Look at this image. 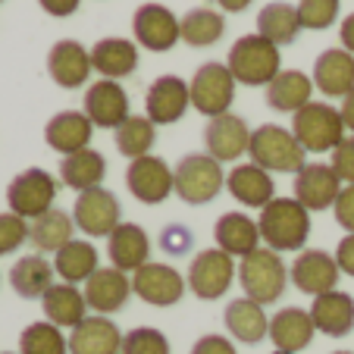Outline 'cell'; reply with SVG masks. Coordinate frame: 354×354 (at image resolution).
Here are the masks:
<instances>
[{"mask_svg": "<svg viewBox=\"0 0 354 354\" xmlns=\"http://www.w3.org/2000/svg\"><path fill=\"white\" fill-rule=\"evenodd\" d=\"M216 3H220L226 13H241V10H248L254 0H216Z\"/></svg>", "mask_w": 354, "mask_h": 354, "instance_id": "obj_52", "label": "cell"}, {"mask_svg": "<svg viewBox=\"0 0 354 354\" xmlns=\"http://www.w3.org/2000/svg\"><path fill=\"white\" fill-rule=\"evenodd\" d=\"M223 323H226L229 335L245 342V345H257V342H263L270 335V317H267V310H263V304L245 298V295L226 304Z\"/></svg>", "mask_w": 354, "mask_h": 354, "instance_id": "obj_29", "label": "cell"}, {"mask_svg": "<svg viewBox=\"0 0 354 354\" xmlns=\"http://www.w3.org/2000/svg\"><path fill=\"white\" fill-rule=\"evenodd\" d=\"M314 88L326 97H345L354 88V54L345 47H329L314 63Z\"/></svg>", "mask_w": 354, "mask_h": 354, "instance_id": "obj_27", "label": "cell"}, {"mask_svg": "<svg viewBox=\"0 0 354 354\" xmlns=\"http://www.w3.org/2000/svg\"><path fill=\"white\" fill-rule=\"evenodd\" d=\"M204 145H207V154L214 157V160L232 163L248 154V147H251V129H248V122L241 120V116L223 113L207 122V129H204Z\"/></svg>", "mask_w": 354, "mask_h": 354, "instance_id": "obj_19", "label": "cell"}, {"mask_svg": "<svg viewBox=\"0 0 354 354\" xmlns=\"http://www.w3.org/2000/svg\"><path fill=\"white\" fill-rule=\"evenodd\" d=\"M317 326L310 320V310H301V308H282L270 317V335L267 339L276 345V351H288V354H298L314 342Z\"/></svg>", "mask_w": 354, "mask_h": 354, "instance_id": "obj_25", "label": "cell"}, {"mask_svg": "<svg viewBox=\"0 0 354 354\" xmlns=\"http://www.w3.org/2000/svg\"><path fill=\"white\" fill-rule=\"evenodd\" d=\"M251 163H257L267 173H292L298 176L308 167V151L301 147V141L292 135V129H282L276 122H263L251 132Z\"/></svg>", "mask_w": 354, "mask_h": 354, "instance_id": "obj_3", "label": "cell"}, {"mask_svg": "<svg viewBox=\"0 0 354 354\" xmlns=\"http://www.w3.org/2000/svg\"><path fill=\"white\" fill-rule=\"evenodd\" d=\"M41 10L50 16H57V19H63V16H73L75 10H79L82 0H38Z\"/></svg>", "mask_w": 354, "mask_h": 354, "instance_id": "obj_49", "label": "cell"}, {"mask_svg": "<svg viewBox=\"0 0 354 354\" xmlns=\"http://www.w3.org/2000/svg\"><path fill=\"white\" fill-rule=\"evenodd\" d=\"M301 28L308 32H323L339 19V0H301L298 3Z\"/></svg>", "mask_w": 354, "mask_h": 354, "instance_id": "obj_42", "label": "cell"}, {"mask_svg": "<svg viewBox=\"0 0 354 354\" xmlns=\"http://www.w3.org/2000/svg\"><path fill=\"white\" fill-rule=\"evenodd\" d=\"M97 248L85 239H73L69 245H63L54 254V270L63 282L69 286H79V282H88L94 273H97Z\"/></svg>", "mask_w": 354, "mask_h": 354, "instance_id": "obj_35", "label": "cell"}, {"mask_svg": "<svg viewBox=\"0 0 354 354\" xmlns=\"http://www.w3.org/2000/svg\"><path fill=\"white\" fill-rule=\"evenodd\" d=\"M73 220L75 229L85 232L88 239H110L116 226H120V198H116L110 188H91V192H82L75 198L73 207Z\"/></svg>", "mask_w": 354, "mask_h": 354, "instance_id": "obj_10", "label": "cell"}, {"mask_svg": "<svg viewBox=\"0 0 354 354\" xmlns=\"http://www.w3.org/2000/svg\"><path fill=\"white\" fill-rule=\"evenodd\" d=\"M0 354H19V351H0Z\"/></svg>", "mask_w": 354, "mask_h": 354, "instance_id": "obj_53", "label": "cell"}, {"mask_svg": "<svg viewBox=\"0 0 354 354\" xmlns=\"http://www.w3.org/2000/svg\"><path fill=\"white\" fill-rule=\"evenodd\" d=\"M333 169L342 185H354V135H345V141L333 151Z\"/></svg>", "mask_w": 354, "mask_h": 354, "instance_id": "obj_45", "label": "cell"}, {"mask_svg": "<svg viewBox=\"0 0 354 354\" xmlns=\"http://www.w3.org/2000/svg\"><path fill=\"white\" fill-rule=\"evenodd\" d=\"M188 107H192V91L179 75H160L145 94V116L154 126H173L185 116Z\"/></svg>", "mask_w": 354, "mask_h": 354, "instance_id": "obj_15", "label": "cell"}, {"mask_svg": "<svg viewBox=\"0 0 354 354\" xmlns=\"http://www.w3.org/2000/svg\"><path fill=\"white\" fill-rule=\"evenodd\" d=\"M82 292H85L88 310H94V314H100V317H110V314H116V310H122L129 304V298L135 295L132 276L116 267H100L97 273L85 282Z\"/></svg>", "mask_w": 354, "mask_h": 354, "instance_id": "obj_17", "label": "cell"}, {"mask_svg": "<svg viewBox=\"0 0 354 354\" xmlns=\"http://www.w3.org/2000/svg\"><path fill=\"white\" fill-rule=\"evenodd\" d=\"M310 320H314L317 333L329 335V339H342L354 329V298L339 288L317 295L310 304Z\"/></svg>", "mask_w": 354, "mask_h": 354, "instance_id": "obj_26", "label": "cell"}, {"mask_svg": "<svg viewBox=\"0 0 354 354\" xmlns=\"http://www.w3.org/2000/svg\"><path fill=\"white\" fill-rule=\"evenodd\" d=\"M179 28H182V41L188 47H214L226 35V19L216 10L194 7L179 19Z\"/></svg>", "mask_w": 354, "mask_h": 354, "instance_id": "obj_38", "label": "cell"}, {"mask_svg": "<svg viewBox=\"0 0 354 354\" xmlns=\"http://www.w3.org/2000/svg\"><path fill=\"white\" fill-rule=\"evenodd\" d=\"M185 288H188L185 276L176 267H169V263L151 261L132 273V292L145 304H154V308H173V304H179Z\"/></svg>", "mask_w": 354, "mask_h": 354, "instance_id": "obj_12", "label": "cell"}, {"mask_svg": "<svg viewBox=\"0 0 354 354\" xmlns=\"http://www.w3.org/2000/svg\"><path fill=\"white\" fill-rule=\"evenodd\" d=\"M41 310H44L47 323H54L60 329H75L88 317V301L79 286L69 282H54L41 298Z\"/></svg>", "mask_w": 354, "mask_h": 354, "instance_id": "obj_28", "label": "cell"}, {"mask_svg": "<svg viewBox=\"0 0 354 354\" xmlns=\"http://www.w3.org/2000/svg\"><path fill=\"white\" fill-rule=\"evenodd\" d=\"M192 245H194V235H192V229L182 226V223H169V226L160 232V248L167 251L169 257L188 254V251H192Z\"/></svg>", "mask_w": 354, "mask_h": 354, "instance_id": "obj_44", "label": "cell"}, {"mask_svg": "<svg viewBox=\"0 0 354 354\" xmlns=\"http://www.w3.org/2000/svg\"><path fill=\"white\" fill-rule=\"evenodd\" d=\"M116 141V151L129 160H138V157H147L151 154V147L157 141V126L147 116H129L113 135Z\"/></svg>", "mask_w": 354, "mask_h": 354, "instance_id": "obj_39", "label": "cell"}, {"mask_svg": "<svg viewBox=\"0 0 354 354\" xmlns=\"http://www.w3.org/2000/svg\"><path fill=\"white\" fill-rule=\"evenodd\" d=\"M333 354H351V351H333Z\"/></svg>", "mask_w": 354, "mask_h": 354, "instance_id": "obj_54", "label": "cell"}, {"mask_svg": "<svg viewBox=\"0 0 354 354\" xmlns=\"http://www.w3.org/2000/svg\"><path fill=\"white\" fill-rule=\"evenodd\" d=\"M104 176H107V160H104L100 151H91V147H85L79 154H69L60 160V182L79 194L91 192V188H100Z\"/></svg>", "mask_w": 354, "mask_h": 354, "instance_id": "obj_33", "label": "cell"}, {"mask_svg": "<svg viewBox=\"0 0 354 354\" xmlns=\"http://www.w3.org/2000/svg\"><path fill=\"white\" fill-rule=\"evenodd\" d=\"M91 138H94V122L88 120L82 110H63V113L50 116L44 126L47 147L63 157L85 151V147L91 145Z\"/></svg>", "mask_w": 354, "mask_h": 354, "instance_id": "obj_20", "label": "cell"}, {"mask_svg": "<svg viewBox=\"0 0 354 354\" xmlns=\"http://www.w3.org/2000/svg\"><path fill=\"white\" fill-rule=\"evenodd\" d=\"M229 73L239 85L267 88L276 75L282 73V57L279 47L273 41L261 38V35H241L232 47H229V60H226Z\"/></svg>", "mask_w": 354, "mask_h": 354, "instance_id": "obj_2", "label": "cell"}, {"mask_svg": "<svg viewBox=\"0 0 354 354\" xmlns=\"http://www.w3.org/2000/svg\"><path fill=\"white\" fill-rule=\"evenodd\" d=\"M273 354H288V351H273Z\"/></svg>", "mask_w": 354, "mask_h": 354, "instance_id": "obj_55", "label": "cell"}, {"mask_svg": "<svg viewBox=\"0 0 354 354\" xmlns=\"http://www.w3.org/2000/svg\"><path fill=\"white\" fill-rule=\"evenodd\" d=\"M188 354H239V351H235V345L226 339V335L210 333V335H201Z\"/></svg>", "mask_w": 354, "mask_h": 354, "instance_id": "obj_47", "label": "cell"}, {"mask_svg": "<svg viewBox=\"0 0 354 354\" xmlns=\"http://www.w3.org/2000/svg\"><path fill=\"white\" fill-rule=\"evenodd\" d=\"M339 38H342V47L348 54H354V13L342 19V28H339Z\"/></svg>", "mask_w": 354, "mask_h": 354, "instance_id": "obj_51", "label": "cell"}, {"mask_svg": "<svg viewBox=\"0 0 354 354\" xmlns=\"http://www.w3.org/2000/svg\"><path fill=\"white\" fill-rule=\"evenodd\" d=\"M126 188L141 204H163L176 192V173L163 157H138L126 169Z\"/></svg>", "mask_w": 354, "mask_h": 354, "instance_id": "obj_11", "label": "cell"}, {"mask_svg": "<svg viewBox=\"0 0 354 354\" xmlns=\"http://www.w3.org/2000/svg\"><path fill=\"white\" fill-rule=\"evenodd\" d=\"M54 201H57V179L41 167L22 169L7 185V204L22 220L44 216L47 210H54Z\"/></svg>", "mask_w": 354, "mask_h": 354, "instance_id": "obj_7", "label": "cell"}, {"mask_svg": "<svg viewBox=\"0 0 354 354\" xmlns=\"http://www.w3.org/2000/svg\"><path fill=\"white\" fill-rule=\"evenodd\" d=\"M295 201L308 210H326L333 207L342 194V179L335 176L333 163H308L295 176Z\"/></svg>", "mask_w": 354, "mask_h": 354, "instance_id": "obj_18", "label": "cell"}, {"mask_svg": "<svg viewBox=\"0 0 354 354\" xmlns=\"http://www.w3.org/2000/svg\"><path fill=\"white\" fill-rule=\"evenodd\" d=\"M120 354H169V339L154 326H135L122 335Z\"/></svg>", "mask_w": 354, "mask_h": 354, "instance_id": "obj_41", "label": "cell"}, {"mask_svg": "<svg viewBox=\"0 0 354 354\" xmlns=\"http://www.w3.org/2000/svg\"><path fill=\"white\" fill-rule=\"evenodd\" d=\"M345 122L342 113L323 100H310L308 107H301L292 116V135L301 141L308 154H326L345 141Z\"/></svg>", "mask_w": 354, "mask_h": 354, "instance_id": "obj_5", "label": "cell"}, {"mask_svg": "<svg viewBox=\"0 0 354 354\" xmlns=\"http://www.w3.org/2000/svg\"><path fill=\"white\" fill-rule=\"evenodd\" d=\"M73 232H75L73 214L54 207V210H47L44 216L32 220V226H28V241L38 248L41 254H50V251L57 254L63 245H69V241H73Z\"/></svg>", "mask_w": 354, "mask_h": 354, "instance_id": "obj_36", "label": "cell"}, {"mask_svg": "<svg viewBox=\"0 0 354 354\" xmlns=\"http://www.w3.org/2000/svg\"><path fill=\"white\" fill-rule=\"evenodd\" d=\"M19 354H69V335L47 320L28 323L19 335Z\"/></svg>", "mask_w": 354, "mask_h": 354, "instance_id": "obj_40", "label": "cell"}, {"mask_svg": "<svg viewBox=\"0 0 354 354\" xmlns=\"http://www.w3.org/2000/svg\"><path fill=\"white\" fill-rule=\"evenodd\" d=\"M335 263H339L342 273L354 279V232L339 241V248H335Z\"/></svg>", "mask_w": 354, "mask_h": 354, "instance_id": "obj_48", "label": "cell"}, {"mask_svg": "<svg viewBox=\"0 0 354 354\" xmlns=\"http://www.w3.org/2000/svg\"><path fill=\"white\" fill-rule=\"evenodd\" d=\"M235 85H239V82L232 79L226 63H204V66H198V73L192 75V82H188L192 107L198 110V113L210 116V120L229 113V107H232V100H235Z\"/></svg>", "mask_w": 354, "mask_h": 354, "instance_id": "obj_8", "label": "cell"}, {"mask_svg": "<svg viewBox=\"0 0 354 354\" xmlns=\"http://www.w3.org/2000/svg\"><path fill=\"white\" fill-rule=\"evenodd\" d=\"M82 113L94 122V129H120L122 122L129 120V94L120 82L113 79H100L94 82L85 91V100H82Z\"/></svg>", "mask_w": 354, "mask_h": 354, "instance_id": "obj_16", "label": "cell"}, {"mask_svg": "<svg viewBox=\"0 0 354 354\" xmlns=\"http://www.w3.org/2000/svg\"><path fill=\"white\" fill-rule=\"evenodd\" d=\"M310 94H314V79H308L301 69H282L267 85V104L279 113L295 116L301 107L310 104Z\"/></svg>", "mask_w": 354, "mask_h": 354, "instance_id": "obj_31", "label": "cell"}, {"mask_svg": "<svg viewBox=\"0 0 354 354\" xmlns=\"http://www.w3.org/2000/svg\"><path fill=\"white\" fill-rule=\"evenodd\" d=\"M132 35L151 54H167V50L176 47V41H182L179 19H176L173 10H167L163 3H145V7L135 10Z\"/></svg>", "mask_w": 354, "mask_h": 354, "instance_id": "obj_13", "label": "cell"}, {"mask_svg": "<svg viewBox=\"0 0 354 354\" xmlns=\"http://www.w3.org/2000/svg\"><path fill=\"white\" fill-rule=\"evenodd\" d=\"M226 188L241 207H254V210H263L276 198L273 176L267 169H261L257 163H239V167H232L226 176Z\"/></svg>", "mask_w": 354, "mask_h": 354, "instance_id": "obj_23", "label": "cell"}, {"mask_svg": "<svg viewBox=\"0 0 354 354\" xmlns=\"http://www.w3.org/2000/svg\"><path fill=\"white\" fill-rule=\"evenodd\" d=\"M173 173H176V194L192 207L210 204L226 188L223 163L214 160L210 154H185L176 163Z\"/></svg>", "mask_w": 354, "mask_h": 354, "instance_id": "obj_6", "label": "cell"}, {"mask_svg": "<svg viewBox=\"0 0 354 354\" xmlns=\"http://www.w3.org/2000/svg\"><path fill=\"white\" fill-rule=\"evenodd\" d=\"M57 270L50 267V261H44V254H26L13 263L10 270V286L19 298L32 301V298H44L47 288L54 286Z\"/></svg>", "mask_w": 354, "mask_h": 354, "instance_id": "obj_34", "label": "cell"}, {"mask_svg": "<svg viewBox=\"0 0 354 354\" xmlns=\"http://www.w3.org/2000/svg\"><path fill=\"white\" fill-rule=\"evenodd\" d=\"M301 32V19H298V7L286 3V0H273L261 10L257 16V35L267 41H273L276 47L292 44Z\"/></svg>", "mask_w": 354, "mask_h": 354, "instance_id": "obj_37", "label": "cell"}, {"mask_svg": "<svg viewBox=\"0 0 354 354\" xmlns=\"http://www.w3.org/2000/svg\"><path fill=\"white\" fill-rule=\"evenodd\" d=\"M235 276H239V267H235V261L226 251H220V248H204V251H198V254L192 257L185 282L201 301H216L229 292Z\"/></svg>", "mask_w": 354, "mask_h": 354, "instance_id": "obj_9", "label": "cell"}, {"mask_svg": "<svg viewBox=\"0 0 354 354\" xmlns=\"http://www.w3.org/2000/svg\"><path fill=\"white\" fill-rule=\"evenodd\" d=\"M333 214H335V223H339V226L351 235L354 232V185L342 188L339 201L333 204Z\"/></svg>", "mask_w": 354, "mask_h": 354, "instance_id": "obj_46", "label": "cell"}, {"mask_svg": "<svg viewBox=\"0 0 354 354\" xmlns=\"http://www.w3.org/2000/svg\"><path fill=\"white\" fill-rule=\"evenodd\" d=\"M239 282L245 288V298L257 301V304H273L282 298L288 286V267L276 251L257 248L239 261Z\"/></svg>", "mask_w": 354, "mask_h": 354, "instance_id": "obj_4", "label": "cell"}, {"mask_svg": "<svg viewBox=\"0 0 354 354\" xmlns=\"http://www.w3.org/2000/svg\"><path fill=\"white\" fill-rule=\"evenodd\" d=\"M91 63L104 79H126L138 69V47L126 38H100L91 47Z\"/></svg>", "mask_w": 354, "mask_h": 354, "instance_id": "obj_32", "label": "cell"}, {"mask_svg": "<svg viewBox=\"0 0 354 354\" xmlns=\"http://www.w3.org/2000/svg\"><path fill=\"white\" fill-rule=\"evenodd\" d=\"M339 276H342V270H339V263H335V254H326L320 248H304V251L295 257L292 267H288L292 286L304 295H314V298L333 292V288L339 286Z\"/></svg>", "mask_w": 354, "mask_h": 354, "instance_id": "obj_14", "label": "cell"}, {"mask_svg": "<svg viewBox=\"0 0 354 354\" xmlns=\"http://www.w3.org/2000/svg\"><path fill=\"white\" fill-rule=\"evenodd\" d=\"M339 113H342V122H345V129L354 135V88L342 97V107H339Z\"/></svg>", "mask_w": 354, "mask_h": 354, "instance_id": "obj_50", "label": "cell"}, {"mask_svg": "<svg viewBox=\"0 0 354 354\" xmlns=\"http://www.w3.org/2000/svg\"><path fill=\"white\" fill-rule=\"evenodd\" d=\"M214 239H216V248L226 251L229 257H248L251 251H257L261 229H257V220L232 210V214H223L220 220H216Z\"/></svg>", "mask_w": 354, "mask_h": 354, "instance_id": "obj_30", "label": "cell"}, {"mask_svg": "<svg viewBox=\"0 0 354 354\" xmlns=\"http://www.w3.org/2000/svg\"><path fill=\"white\" fill-rule=\"evenodd\" d=\"M122 333L110 317L91 314L69 333V354H120Z\"/></svg>", "mask_w": 354, "mask_h": 354, "instance_id": "obj_24", "label": "cell"}, {"mask_svg": "<svg viewBox=\"0 0 354 354\" xmlns=\"http://www.w3.org/2000/svg\"><path fill=\"white\" fill-rule=\"evenodd\" d=\"M107 257L110 267L122 273H135L145 263H151V239L138 223H120L107 239Z\"/></svg>", "mask_w": 354, "mask_h": 354, "instance_id": "obj_21", "label": "cell"}, {"mask_svg": "<svg viewBox=\"0 0 354 354\" xmlns=\"http://www.w3.org/2000/svg\"><path fill=\"white\" fill-rule=\"evenodd\" d=\"M94 63H91V50L79 41H57L47 54V73L60 88H79L88 82Z\"/></svg>", "mask_w": 354, "mask_h": 354, "instance_id": "obj_22", "label": "cell"}, {"mask_svg": "<svg viewBox=\"0 0 354 354\" xmlns=\"http://www.w3.org/2000/svg\"><path fill=\"white\" fill-rule=\"evenodd\" d=\"M26 239H28V223L22 216H16L13 210L0 214V257L19 251L26 245Z\"/></svg>", "mask_w": 354, "mask_h": 354, "instance_id": "obj_43", "label": "cell"}, {"mask_svg": "<svg viewBox=\"0 0 354 354\" xmlns=\"http://www.w3.org/2000/svg\"><path fill=\"white\" fill-rule=\"evenodd\" d=\"M261 241L270 251H304L310 239V210L301 207L295 198H273L257 216Z\"/></svg>", "mask_w": 354, "mask_h": 354, "instance_id": "obj_1", "label": "cell"}]
</instances>
